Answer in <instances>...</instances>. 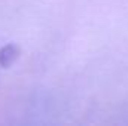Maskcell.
<instances>
[{"label":"cell","instance_id":"6da1fadb","mask_svg":"<svg viewBox=\"0 0 128 126\" xmlns=\"http://www.w3.org/2000/svg\"><path fill=\"white\" fill-rule=\"evenodd\" d=\"M16 58H18V48L15 45L9 43L0 49V67H3V68L10 67Z\"/></svg>","mask_w":128,"mask_h":126}]
</instances>
